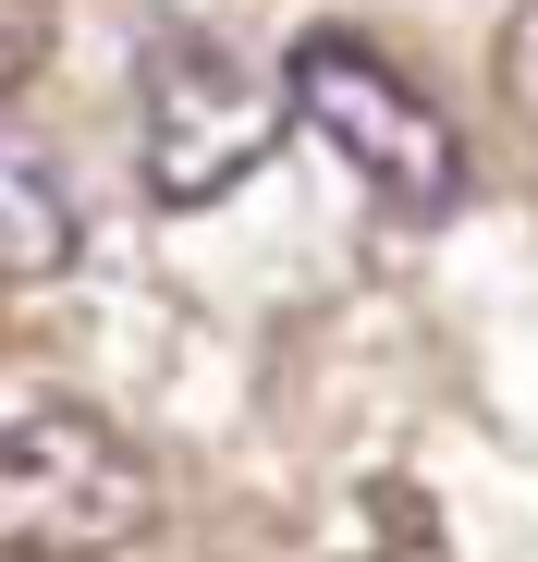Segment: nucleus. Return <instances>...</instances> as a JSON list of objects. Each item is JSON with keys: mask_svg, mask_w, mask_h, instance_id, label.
Wrapping results in <instances>:
<instances>
[{"mask_svg": "<svg viewBox=\"0 0 538 562\" xmlns=\"http://www.w3.org/2000/svg\"><path fill=\"white\" fill-rule=\"evenodd\" d=\"M147 526H159V477L111 416L37 404L0 428V562H111Z\"/></svg>", "mask_w": 538, "mask_h": 562, "instance_id": "f257e3e1", "label": "nucleus"}, {"mask_svg": "<svg viewBox=\"0 0 538 562\" xmlns=\"http://www.w3.org/2000/svg\"><path fill=\"white\" fill-rule=\"evenodd\" d=\"M294 135L282 74H245L221 37H147V86H135V171L159 209H221L245 171H269V147Z\"/></svg>", "mask_w": 538, "mask_h": 562, "instance_id": "f03ea898", "label": "nucleus"}, {"mask_svg": "<svg viewBox=\"0 0 538 562\" xmlns=\"http://www.w3.org/2000/svg\"><path fill=\"white\" fill-rule=\"evenodd\" d=\"M282 111L368 183L392 221H440V209L466 196V135L440 123L380 49H355V37H306L282 61Z\"/></svg>", "mask_w": 538, "mask_h": 562, "instance_id": "7ed1b4c3", "label": "nucleus"}, {"mask_svg": "<svg viewBox=\"0 0 538 562\" xmlns=\"http://www.w3.org/2000/svg\"><path fill=\"white\" fill-rule=\"evenodd\" d=\"M86 257V209H74V183L49 171V147L0 111V281L13 294H37V281H61Z\"/></svg>", "mask_w": 538, "mask_h": 562, "instance_id": "20e7f679", "label": "nucleus"}, {"mask_svg": "<svg viewBox=\"0 0 538 562\" xmlns=\"http://www.w3.org/2000/svg\"><path fill=\"white\" fill-rule=\"evenodd\" d=\"M49 37H61V0H0V99L49 61Z\"/></svg>", "mask_w": 538, "mask_h": 562, "instance_id": "39448f33", "label": "nucleus"}, {"mask_svg": "<svg viewBox=\"0 0 538 562\" xmlns=\"http://www.w3.org/2000/svg\"><path fill=\"white\" fill-rule=\"evenodd\" d=\"M502 99H514V123L538 135V0H514V25H502Z\"/></svg>", "mask_w": 538, "mask_h": 562, "instance_id": "423d86ee", "label": "nucleus"}]
</instances>
